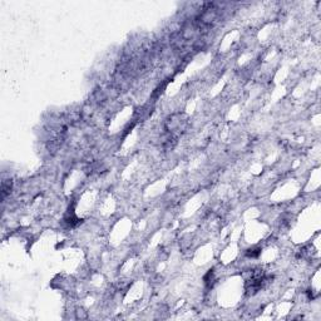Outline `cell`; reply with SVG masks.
I'll return each instance as SVG.
<instances>
[{
    "instance_id": "1",
    "label": "cell",
    "mask_w": 321,
    "mask_h": 321,
    "mask_svg": "<svg viewBox=\"0 0 321 321\" xmlns=\"http://www.w3.org/2000/svg\"><path fill=\"white\" fill-rule=\"evenodd\" d=\"M260 253H261V248L256 247V248H250V250H247L246 255H247L248 257H251V259H255V257H257V256L260 255Z\"/></svg>"
}]
</instances>
